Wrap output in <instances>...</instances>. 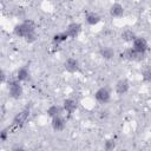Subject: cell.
Wrapping results in <instances>:
<instances>
[{
  "mask_svg": "<svg viewBox=\"0 0 151 151\" xmlns=\"http://www.w3.org/2000/svg\"><path fill=\"white\" fill-rule=\"evenodd\" d=\"M13 33L19 37L25 39L28 44H32L37 40V34H35V26L32 20H25L18 25H15Z\"/></svg>",
  "mask_w": 151,
  "mask_h": 151,
  "instance_id": "1",
  "label": "cell"
},
{
  "mask_svg": "<svg viewBox=\"0 0 151 151\" xmlns=\"http://www.w3.org/2000/svg\"><path fill=\"white\" fill-rule=\"evenodd\" d=\"M7 90H8V96L13 99H19L24 94V88L17 78L7 81Z\"/></svg>",
  "mask_w": 151,
  "mask_h": 151,
  "instance_id": "2",
  "label": "cell"
},
{
  "mask_svg": "<svg viewBox=\"0 0 151 151\" xmlns=\"http://www.w3.org/2000/svg\"><path fill=\"white\" fill-rule=\"evenodd\" d=\"M111 90L107 86H101L96 91L94 98L100 104H107L111 100Z\"/></svg>",
  "mask_w": 151,
  "mask_h": 151,
  "instance_id": "3",
  "label": "cell"
},
{
  "mask_svg": "<svg viewBox=\"0 0 151 151\" xmlns=\"http://www.w3.org/2000/svg\"><path fill=\"white\" fill-rule=\"evenodd\" d=\"M120 57L125 60H130V61H140L145 58V53H139L137 52L134 48L129 47L126 50H124V52L120 54Z\"/></svg>",
  "mask_w": 151,
  "mask_h": 151,
  "instance_id": "4",
  "label": "cell"
},
{
  "mask_svg": "<svg viewBox=\"0 0 151 151\" xmlns=\"http://www.w3.org/2000/svg\"><path fill=\"white\" fill-rule=\"evenodd\" d=\"M28 118H29V110L28 109H24L22 111L17 113L15 117L13 118V125L15 127H21V126H24L26 124Z\"/></svg>",
  "mask_w": 151,
  "mask_h": 151,
  "instance_id": "5",
  "label": "cell"
},
{
  "mask_svg": "<svg viewBox=\"0 0 151 151\" xmlns=\"http://www.w3.org/2000/svg\"><path fill=\"white\" fill-rule=\"evenodd\" d=\"M132 48H134L139 53H146L149 42L144 37H136V39L132 41Z\"/></svg>",
  "mask_w": 151,
  "mask_h": 151,
  "instance_id": "6",
  "label": "cell"
},
{
  "mask_svg": "<svg viewBox=\"0 0 151 151\" xmlns=\"http://www.w3.org/2000/svg\"><path fill=\"white\" fill-rule=\"evenodd\" d=\"M129 90H130V84L126 79H119L114 85V92L118 96L126 94L129 92Z\"/></svg>",
  "mask_w": 151,
  "mask_h": 151,
  "instance_id": "7",
  "label": "cell"
},
{
  "mask_svg": "<svg viewBox=\"0 0 151 151\" xmlns=\"http://www.w3.org/2000/svg\"><path fill=\"white\" fill-rule=\"evenodd\" d=\"M64 67H65V70H66L67 72H70V73H76V72H78L79 68H80L79 61H78L76 58H72V57H70V58H67V59L65 60Z\"/></svg>",
  "mask_w": 151,
  "mask_h": 151,
  "instance_id": "8",
  "label": "cell"
},
{
  "mask_svg": "<svg viewBox=\"0 0 151 151\" xmlns=\"http://www.w3.org/2000/svg\"><path fill=\"white\" fill-rule=\"evenodd\" d=\"M51 119H52V120H51V126H52V129H53L54 131L59 132V131H63V130L66 127V120H65V118L63 117V114H61V116L53 117V118H51Z\"/></svg>",
  "mask_w": 151,
  "mask_h": 151,
  "instance_id": "9",
  "label": "cell"
},
{
  "mask_svg": "<svg viewBox=\"0 0 151 151\" xmlns=\"http://www.w3.org/2000/svg\"><path fill=\"white\" fill-rule=\"evenodd\" d=\"M63 107H64V111L67 114H72L78 109V101L73 98H67L63 101Z\"/></svg>",
  "mask_w": 151,
  "mask_h": 151,
  "instance_id": "10",
  "label": "cell"
},
{
  "mask_svg": "<svg viewBox=\"0 0 151 151\" xmlns=\"http://www.w3.org/2000/svg\"><path fill=\"white\" fill-rule=\"evenodd\" d=\"M66 32L70 38H77L81 32V25L79 22H71L66 27Z\"/></svg>",
  "mask_w": 151,
  "mask_h": 151,
  "instance_id": "11",
  "label": "cell"
},
{
  "mask_svg": "<svg viewBox=\"0 0 151 151\" xmlns=\"http://www.w3.org/2000/svg\"><path fill=\"white\" fill-rule=\"evenodd\" d=\"M109 12H110V15H111L112 18H120V17L124 15V6H123L122 4L116 2V4H113V5L110 7Z\"/></svg>",
  "mask_w": 151,
  "mask_h": 151,
  "instance_id": "12",
  "label": "cell"
},
{
  "mask_svg": "<svg viewBox=\"0 0 151 151\" xmlns=\"http://www.w3.org/2000/svg\"><path fill=\"white\" fill-rule=\"evenodd\" d=\"M99 55L105 60H111L114 57V50L110 46H103L99 48Z\"/></svg>",
  "mask_w": 151,
  "mask_h": 151,
  "instance_id": "13",
  "label": "cell"
},
{
  "mask_svg": "<svg viewBox=\"0 0 151 151\" xmlns=\"http://www.w3.org/2000/svg\"><path fill=\"white\" fill-rule=\"evenodd\" d=\"M64 112H65V111H64L63 105H57V104L51 105V106L47 109V111H46L47 116H48V117H51V118L57 117V116H61Z\"/></svg>",
  "mask_w": 151,
  "mask_h": 151,
  "instance_id": "14",
  "label": "cell"
},
{
  "mask_svg": "<svg viewBox=\"0 0 151 151\" xmlns=\"http://www.w3.org/2000/svg\"><path fill=\"white\" fill-rule=\"evenodd\" d=\"M85 20L90 26H96V25H98L100 22L101 17L96 12H90V13H87L85 15Z\"/></svg>",
  "mask_w": 151,
  "mask_h": 151,
  "instance_id": "15",
  "label": "cell"
},
{
  "mask_svg": "<svg viewBox=\"0 0 151 151\" xmlns=\"http://www.w3.org/2000/svg\"><path fill=\"white\" fill-rule=\"evenodd\" d=\"M68 38H70V37H68L67 32H66V31H64V32H59V33L54 34V35H53V38H52V41H53V44H54V45H57V46H58V45H60V44L65 42Z\"/></svg>",
  "mask_w": 151,
  "mask_h": 151,
  "instance_id": "16",
  "label": "cell"
},
{
  "mask_svg": "<svg viewBox=\"0 0 151 151\" xmlns=\"http://www.w3.org/2000/svg\"><path fill=\"white\" fill-rule=\"evenodd\" d=\"M15 78H17L20 83L28 80V78H29V71H28V68H27L26 66H21V67L17 71V77H15Z\"/></svg>",
  "mask_w": 151,
  "mask_h": 151,
  "instance_id": "17",
  "label": "cell"
},
{
  "mask_svg": "<svg viewBox=\"0 0 151 151\" xmlns=\"http://www.w3.org/2000/svg\"><path fill=\"white\" fill-rule=\"evenodd\" d=\"M136 33L132 31V29H125V31H123L122 32V34H120V38H122V40L123 41H125V42H132L134 39H136Z\"/></svg>",
  "mask_w": 151,
  "mask_h": 151,
  "instance_id": "18",
  "label": "cell"
},
{
  "mask_svg": "<svg viewBox=\"0 0 151 151\" xmlns=\"http://www.w3.org/2000/svg\"><path fill=\"white\" fill-rule=\"evenodd\" d=\"M114 147H116V142L113 139H107L104 143V150H106V151H111Z\"/></svg>",
  "mask_w": 151,
  "mask_h": 151,
  "instance_id": "19",
  "label": "cell"
},
{
  "mask_svg": "<svg viewBox=\"0 0 151 151\" xmlns=\"http://www.w3.org/2000/svg\"><path fill=\"white\" fill-rule=\"evenodd\" d=\"M143 80L146 83H151V67L143 71Z\"/></svg>",
  "mask_w": 151,
  "mask_h": 151,
  "instance_id": "20",
  "label": "cell"
},
{
  "mask_svg": "<svg viewBox=\"0 0 151 151\" xmlns=\"http://www.w3.org/2000/svg\"><path fill=\"white\" fill-rule=\"evenodd\" d=\"M8 136H9V129H2L1 132H0V140L4 143L8 139Z\"/></svg>",
  "mask_w": 151,
  "mask_h": 151,
  "instance_id": "21",
  "label": "cell"
},
{
  "mask_svg": "<svg viewBox=\"0 0 151 151\" xmlns=\"http://www.w3.org/2000/svg\"><path fill=\"white\" fill-rule=\"evenodd\" d=\"M6 81V74H5V71H1V83H5Z\"/></svg>",
  "mask_w": 151,
  "mask_h": 151,
  "instance_id": "22",
  "label": "cell"
},
{
  "mask_svg": "<svg viewBox=\"0 0 151 151\" xmlns=\"http://www.w3.org/2000/svg\"><path fill=\"white\" fill-rule=\"evenodd\" d=\"M22 149H24V147H22V146H20V145H17V146H13V147H12V150H13V151H15V150H22Z\"/></svg>",
  "mask_w": 151,
  "mask_h": 151,
  "instance_id": "23",
  "label": "cell"
},
{
  "mask_svg": "<svg viewBox=\"0 0 151 151\" xmlns=\"http://www.w3.org/2000/svg\"><path fill=\"white\" fill-rule=\"evenodd\" d=\"M90 1H91V0H90Z\"/></svg>",
  "mask_w": 151,
  "mask_h": 151,
  "instance_id": "24",
  "label": "cell"
}]
</instances>
